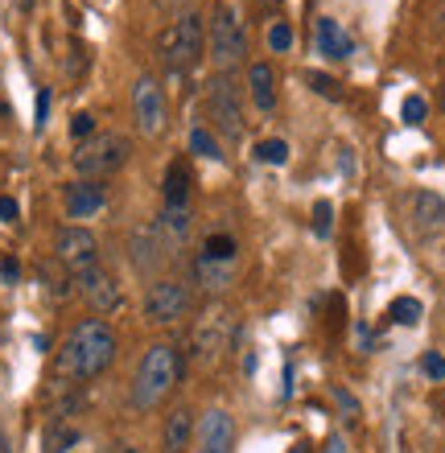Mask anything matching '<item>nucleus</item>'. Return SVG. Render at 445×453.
<instances>
[{
	"label": "nucleus",
	"mask_w": 445,
	"mask_h": 453,
	"mask_svg": "<svg viewBox=\"0 0 445 453\" xmlns=\"http://www.w3.org/2000/svg\"><path fill=\"white\" fill-rule=\"evenodd\" d=\"M248 87H252V104L260 111L277 108V74H272L268 62H252V71H248Z\"/></svg>",
	"instance_id": "a211bd4d"
},
{
	"label": "nucleus",
	"mask_w": 445,
	"mask_h": 453,
	"mask_svg": "<svg viewBox=\"0 0 445 453\" xmlns=\"http://www.w3.org/2000/svg\"><path fill=\"white\" fill-rule=\"evenodd\" d=\"M74 441H79V429H66V425H58V429L50 433L46 453H66V449H71Z\"/></svg>",
	"instance_id": "cd10ccee"
},
{
	"label": "nucleus",
	"mask_w": 445,
	"mask_h": 453,
	"mask_svg": "<svg viewBox=\"0 0 445 453\" xmlns=\"http://www.w3.org/2000/svg\"><path fill=\"white\" fill-rule=\"evenodd\" d=\"M42 276H46V288L54 293V297H58V301L66 297V276H62L54 264H42Z\"/></svg>",
	"instance_id": "c756f323"
},
{
	"label": "nucleus",
	"mask_w": 445,
	"mask_h": 453,
	"mask_svg": "<svg viewBox=\"0 0 445 453\" xmlns=\"http://www.w3.org/2000/svg\"><path fill=\"white\" fill-rule=\"evenodd\" d=\"M104 203H108V194H104V186L99 181H74V186H66V215L71 219H91L104 211Z\"/></svg>",
	"instance_id": "ddd939ff"
},
{
	"label": "nucleus",
	"mask_w": 445,
	"mask_h": 453,
	"mask_svg": "<svg viewBox=\"0 0 445 453\" xmlns=\"http://www.w3.org/2000/svg\"><path fill=\"white\" fill-rule=\"evenodd\" d=\"M194 437V412L190 408H173L165 417V433H161V445H165V453H181L186 445H190Z\"/></svg>",
	"instance_id": "6ab92c4d"
},
{
	"label": "nucleus",
	"mask_w": 445,
	"mask_h": 453,
	"mask_svg": "<svg viewBox=\"0 0 445 453\" xmlns=\"http://www.w3.org/2000/svg\"><path fill=\"white\" fill-rule=\"evenodd\" d=\"M128 136H120V132H96V136H87V141H79V149H74V169L83 173L87 181L96 178H108V173H116V169L128 161Z\"/></svg>",
	"instance_id": "7ed1b4c3"
},
{
	"label": "nucleus",
	"mask_w": 445,
	"mask_h": 453,
	"mask_svg": "<svg viewBox=\"0 0 445 453\" xmlns=\"http://www.w3.org/2000/svg\"><path fill=\"white\" fill-rule=\"evenodd\" d=\"M387 318L400 326H417L421 322V301L417 297H396L392 305H387Z\"/></svg>",
	"instance_id": "4be33fe9"
},
{
	"label": "nucleus",
	"mask_w": 445,
	"mask_h": 453,
	"mask_svg": "<svg viewBox=\"0 0 445 453\" xmlns=\"http://www.w3.org/2000/svg\"><path fill=\"white\" fill-rule=\"evenodd\" d=\"M54 251H58V264L66 273H87L99 264V239L87 231V226H62L58 239H54Z\"/></svg>",
	"instance_id": "1a4fd4ad"
},
{
	"label": "nucleus",
	"mask_w": 445,
	"mask_h": 453,
	"mask_svg": "<svg viewBox=\"0 0 445 453\" xmlns=\"http://www.w3.org/2000/svg\"><path fill=\"white\" fill-rule=\"evenodd\" d=\"M194 280L206 288V293H219L235 280V260H215V256H198L194 260Z\"/></svg>",
	"instance_id": "dca6fc26"
},
{
	"label": "nucleus",
	"mask_w": 445,
	"mask_h": 453,
	"mask_svg": "<svg viewBox=\"0 0 445 453\" xmlns=\"http://www.w3.org/2000/svg\"><path fill=\"white\" fill-rule=\"evenodd\" d=\"M0 219H4V223H17V203H12L9 194L0 198Z\"/></svg>",
	"instance_id": "f704fd0d"
},
{
	"label": "nucleus",
	"mask_w": 445,
	"mask_h": 453,
	"mask_svg": "<svg viewBox=\"0 0 445 453\" xmlns=\"http://www.w3.org/2000/svg\"><path fill=\"white\" fill-rule=\"evenodd\" d=\"M178 380H181L178 350L169 342L149 346L145 358H141V367H136V380H133V404L141 408V412H149V408H157L173 388H178Z\"/></svg>",
	"instance_id": "f03ea898"
},
{
	"label": "nucleus",
	"mask_w": 445,
	"mask_h": 453,
	"mask_svg": "<svg viewBox=\"0 0 445 453\" xmlns=\"http://www.w3.org/2000/svg\"><path fill=\"white\" fill-rule=\"evenodd\" d=\"M289 46H293V25L272 21V29H268V50H272V54H289Z\"/></svg>",
	"instance_id": "393cba45"
},
{
	"label": "nucleus",
	"mask_w": 445,
	"mask_h": 453,
	"mask_svg": "<svg viewBox=\"0 0 445 453\" xmlns=\"http://www.w3.org/2000/svg\"><path fill=\"white\" fill-rule=\"evenodd\" d=\"M310 87L313 91H318V96H326V99H342V87L334 83V79H330V74H310Z\"/></svg>",
	"instance_id": "c85d7f7f"
},
{
	"label": "nucleus",
	"mask_w": 445,
	"mask_h": 453,
	"mask_svg": "<svg viewBox=\"0 0 445 453\" xmlns=\"http://www.w3.org/2000/svg\"><path fill=\"white\" fill-rule=\"evenodd\" d=\"M71 136H74V141H87V136H96V116L79 111V116L71 119Z\"/></svg>",
	"instance_id": "7c9ffc66"
},
{
	"label": "nucleus",
	"mask_w": 445,
	"mask_h": 453,
	"mask_svg": "<svg viewBox=\"0 0 445 453\" xmlns=\"http://www.w3.org/2000/svg\"><path fill=\"white\" fill-rule=\"evenodd\" d=\"M46 116H50V91L42 87L37 91V128H46Z\"/></svg>",
	"instance_id": "72a5a7b5"
},
{
	"label": "nucleus",
	"mask_w": 445,
	"mask_h": 453,
	"mask_svg": "<svg viewBox=\"0 0 445 453\" xmlns=\"http://www.w3.org/2000/svg\"><path fill=\"white\" fill-rule=\"evenodd\" d=\"M74 285H79V293L91 301V310H96V313L120 310V285H116V280H111V273H104L99 264L74 276Z\"/></svg>",
	"instance_id": "9b49d317"
},
{
	"label": "nucleus",
	"mask_w": 445,
	"mask_h": 453,
	"mask_svg": "<svg viewBox=\"0 0 445 453\" xmlns=\"http://www.w3.org/2000/svg\"><path fill=\"white\" fill-rule=\"evenodd\" d=\"M133 111H136V128L145 136H161L165 132V119H169V108H165V91L157 83L153 74H141L133 87Z\"/></svg>",
	"instance_id": "0eeeda50"
},
{
	"label": "nucleus",
	"mask_w": 445,
	"mask_h": 453,
	"mask_svg": "<svg viewBox=\"0 0 445 453\" xmlns=\"http://www.w3.org/2000/svg\"><path fill=\"white\" fill-rule=\"evenodd\" d=\"M338 404L347 408V412H359V404H355V400H350V395H347V392H338Z\"/></svg>",
	"instance_id": "4c0bfd02"
},
{
	"label": "nucleus",
	"mask_w": 445,
	"mask_h": 453,
	"mask_svg": "<svg viewBox=\"0 0 445 453\" xmlns=\"http://www.w3.org/2000/svg\"><path fill=\"white\" fill-rule=\"evenodd\" d=\"M350 37L342 34V25L334 17H318V54L326 58H350Z\"/></svg>",
	"instance_id": "aec40b11"
},
{
	"label": "nucleus",
	"mask_w": 445,
	"mask_h": 453,
	"mask_svg": "<svg viewBox=\"0 0 445 453\" xmlns=\"http://www.w3.org/2000/svg\"><path fill=\"white\" fill-rule=\"evenodd\" d=\"M203 256H215V260H235V239H231V235H211L203 243Z\"/></svg>",
	"instance_id": "a878e982"
},
{
	"label": "nucleus",
	"mask_w": 445,
	"mask_h": 453,
	"mask_svg": "<svg viewBox=\"0 0 445 453\" xmlns=\"http://www.w3.org/2000/svg\"><path fill=\"white\" fill-rule=\"evenodd\" d=\"M243 54H248V29L240 21V9L219 4L211 17V58L219 71H235V66H243Z\"/></svg>",
	"instance_id": "39448f33"
},
{
	"label": "nucleus",
	"mask_w": 445,
	"mask_h": 453,
	"mask_svg": "<svg viewBox=\"0 0 445 453\" xmlns=\"http://www.w3.org/2000/svg\"><path fill=\"white\" fill-rule=\"evenodd\" d=\"M421 371L429 375V380H445V358L441 355H425L421 358Z\"/></svg>",
	"instance_id": "473e14b6"
},
{
	"label": "nucleus",
	"mask_w": 445,
	"mask_h": 453,
	"mask_svg": "<svg viewBox=\"0 0 445 453\" xmlns=\"http://www.w3.org/2000/svg\"><path fill=\"white\" fill-rule=\"evenodd\" d=\"M165 256H169V248H165V239H161L157 226H141V231L133 235V264L141 268V273H153Z\"/></svg>",
	"instance_id": "4468645a"
},
{
	"label": "nucleus",
	"mask_w": 445,
	"mask_h": 453,
	"mask_svg": "<svg viewBox=\"0 0 445 453\" xmlns=\"http://www.w3.org/2000/svg\"><path fill=\"white\" fill-rule=\"evenodd\" d=\"M437 104H441V111H445V87H441V96H437Z\"/></svg>",
	"instance_id": "a19ab883"
},
{
	"label": "nucleus",
	"mask_w": 445,
	"mask_h": 453,
	"mask_svg": "<svg viewBox=\"0 0 445 453\" xmlns=\"http://www.w3.org/2000/svg\"><path fill=\"white\" fill-rule=\"evenodd\" d=\"M99 453H133V445H124V441H111V445H104Z\"/></svg>",
	"instance_id": "e433bc0d"
},
{
	"label": "nucleus",
	"mask_w": 445,
	"mask_h": 453,
	"mask_svg": "<svg viewBox=\"0 0 445 453\" xmlns=\"http://www.w3.org/2000/svg\"><path fill=\"white\" fill-rule=\"evenodd\" d=\"M206 111H211V119H215V128L223 132V136H231V141H240L243 136L240 91H235V83H231L227 74L211 83V91H206Z\"/></svg>",
	"instance_id": "6e6552de"
},
{
	"label": "nucleus",
	"mask_w": 445,
	"mask_h": 453,
	"mask_svg": "<svg viewBox=\"0 0 445 453\" xmlns=\"http://www.w3.org/2000/svg\"><path fill=\"white\" fill-rule=\"evenodd\" d=\"M203 17H194V12H186L181 21H173L169 29H161V37H157V54H161V62H165L169 71H190L194 62L203 58Z\"/></svg>",
	"instance_id": "20e7f679"
},
{
	"label": "nucleus",
	"mask_w": 445,
	"mask_h": 453,
	"mask_svg": "<svg viewBox=\"0 0 445 453\" xmlns=\"http://www.w3.org/2000/svg\"><path fill=\"white\" fill-rule=\"evenodd\" d=\"M190 198V169L186 161H169L165 169V206H186Z\"/></svg>",
	"instance_id": "412c9836"
},
{
	"label": "nucleus",
	"mask_w": 445,
	"mask_h": 453,
	"mask_svg": "<svg viewBox=\"0 0 445 453\" xmlns=\"http://www.w3.org/2000/svg\"><path fill=\"white\" fill-rule=\"evenodd\" d=\"M190 153L211 157V161H219V157H223V153H219V141H215V136H211L206 128H194V132H190Z\"/></svg>",
	"instance_id": "b1692460"
},
{
	"label": "nucleus",
	"mask_w": 445,
	"mask_h": 453,
	"mask_svg": "<svg viewBox=\"0 0 445 453\" xmlns=\"http://www.w3.org/2000/svg\"><path fill=\"white\" fill-rule=\"evenodd\" d=\"M412 226L421 231V235H433L445 226V198H437L433 190H421L412 198Z\"/></svg>",
	"instance_id": "2eb2a0df"
},
{
	"label": "nucleus",
	"mask_w": 445,
	"mask_h": 453,
	"mask_svg": "<svg viewBox=\"0 0 445 453\" xmlns=\"http://www.w3.org/2000/svg\"><path fill=\"white\" fill-rule=\"evenodd\" d=\"M252 157L256 161H265V165H285V161H289V144L285 141H260L252 149Z\"/></svg>",
	"instance_id": "5701e85b"
},
{
	"label": "nucleus",
	"mask_w": 445,
	"mask_h": 453,
	"mask_svg": "<svg viewBox=\"0 0 445 453\" xmlns=\"http://www.w3.org/2000/svg\"><path fill=\"white\" fill-rule=\"evenodd\" d=\"M260 4H265V9H277V0H260Z\"/></svg>",
	"instance_id": "ea45409f"
},
{
	"label": "nucleus",
	"mask_w": 445,
	"mask_h": 453,
	"mask_svg": "<svg viewBox=\"0 0 445 453\" xmlns=\"http://www.w3.org/2000/svg\"><path fill=\"white\" fill-rule=\"evenodd\" d=\"M425 111H429V104H425L421 96H409V99H404V119H409V124H421Z\"/></svg>",
	"instance_id": "2f4dec72"
},
{
	"label": "nucleus",
	"mask_w": 445,
	"mask_h": 453,
	"mask_svg": "<svg viewBox=\"0 0 445 453\" xmlns=\"http://www.w3.org/2000/svg\"><path fill=\"white\" fill-rule=\"evenodd\" d=\"M153 4H157L161 12H178L181 4H186V0H153Z\"/></svg>",
	"instance_id": "c9c22d12"
},
{
	"label": "nucleus",
	"mask_w": 445,
	"mask_h": 453,
	"mask_svg": "<svg viewBox=\"0 0 445 453\" xmlns=\"http://www.w3.org/2000/svg\"><path fill=\"white\" fill-rule=\"evenodd\" d=\"M198 445H203V453H231L235 449V420H231V412L211 408L203 417V425H198Z\"/></svg>",
	"instance_id": "f8f14e48"
},
{
	"label": "nucleus",
	"mask_w": 445,
	"mask_h": 453,
	"mask_svg": "<svg viewBox=\"0 0 445 453\" xmlns=\"http://www.w3.org/2000/svg\"><path fill=\"white\" fill-rule=\"evenodd\" d=\"M330 226H334V206L322 198V203L313 206V235L326 239V235H330Z\"/></svg>",
	"instance_id": "bb28decb"
},
{
	"label": "nucleus",
	"mask_w": 445,
	"mask_h": 453,
	"mask_svg": "<svg viewBox=\"0 0 445 453\" xmlns=\"http://www.w3.org/2000/svg\"><path fill=\"white\" fill-rule=\"evenodd\" d=\"M186 310H190V293H186V285H178V280H157V285L149 288V297H145L149 322L173 326L178 318H186Z\"/></svg>",
	"instance_id": "9d476101"
},
{
	"label": "nucleus",
	"mask_w": 445,
	"mask_h": 453,
	"mask_svg": "<svg viewBox=\"0 0 445 453\" xmlns=\"http://www.w3.org/2000/svg\"><path fill=\"white\" fill-rule=\"evenodd\" d=\"M231 338H235V318L227 310H206L194 326V355L198 363H215L231 350Z\"/></svg>",
	"instance_id": "423d86ee"
},
{
	"label": "nucleus",
	"mask_w": 445,
	"mask_h": 453,
	"mask_svg": "<svg viewBox=\"0 0 445 453\" xmlns=\"http://www.w3.org/2000/svg\"><path fill=\"white\" fill-rule=\"evenodd\" d=\"M157 231H161L169 251H178L186 243V235H190V206H165L161 219H157Z\"/></svg>",
	"instance_id": "f3484780"
},
{
	"label": "nucleus",
	"mask_w": 445,
	"mask_h": 453,
	"mask_svg": "<svg viewBox=\"0 0 445 453\" xmlns=\"http://www.w3.org/2000/svg\"><path fill=\"white\" fill-rule=\"evenodd\" d=\"M111 358H116V334H111L108 322H99V318H87L79 322L66 334L58 350V375L62 380H96L104 371L111 367Z\"/></svg>",
	"instance_id": "f257e3e1"
},
{
	"label": "nucleus",
	"mask_w": 445,
	"mask_h": 453,
	"mask_svg": "<svg viewBox=\"0 0 445 453\" xmlns=\"http://www.w3.org/2000/svg\"><path fill=\"white\" fill-rule=\"evenodd\" d=\"M0 453H9V437L4 433H0Z\"/></svg>",
	"instance_id": "58836bf2"
}]
</instances>
